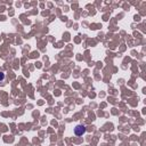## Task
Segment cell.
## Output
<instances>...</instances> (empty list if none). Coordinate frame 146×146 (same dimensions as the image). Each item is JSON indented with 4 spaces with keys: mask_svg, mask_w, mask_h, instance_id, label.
<instances>
[{
    "mask_svg": "<svg viewBox=\"0 0 146 146\" xmlns=\"http://www.w3.org/2000/svg\"><path fill=\"white\" fill-rule=\"evenodd\" d=\"M86 127L83 125V124H78L75 128H74V133L76 135V136H82L84 132H86Z\"/></svg>",
    "mask_w": 146,
    "mask_h": 146,
    "instance_id": "1",
    "label": "cell"
},
{
    "mask_svg": "<svg viewBox=\"0 0 146 146\" xmlns=\"http://www.w3.org/2000/svg\"><path fill=\"white\" fill-rule=\"evenodd\" d=\"M3 79V73H0V80H2Z\"/></svg>",
    "mask_w": 146,
    "mask_h": 146,
    "instance_id": "2",
    "label": "cell"
}]
</instances>
